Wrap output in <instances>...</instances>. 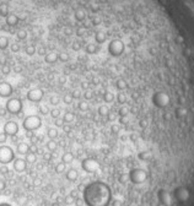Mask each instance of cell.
Wrapping results in <instances>:
<instances>
[{
  "instance_id": "30",
  "label": "cell",
  "mask_w": 194,
  "mask_h": 206,
  "mask_svg": "<svg viewBox=\"0 0 194 206\" xmlns=\"http://www.w3.org/2000/svg\"><path fill=\"white\" fill-rule=\"evenodd\" d=\"M111 206H123V201L119 199H114L111 201Z\"/></svg>"
},
{
  "instance_id": "23",
  "label": "cell",
  "mask_w": 194,
  "mask_h": 206,
  "mask_svg": "<svg viewBox=\"0 0 194 206\" xmlns=\"http://www.w3.org/2000/svg\"><path fill=\"white\" fill-rule=\"evenodd\" d=\"M89 108H90V106H89V103H87L86 101H81V102H79V109H80V111L86 112V111H89Z\"/></svg>"
},
{
  "instance_id": "25",
  "label": "cell",
  "mask_w": 194,
  "mask_h": 206,
  "mask_svg": "<svg viewBox=\"0 0 194 206\" xmlns=\"http://www.w3.org/2000/svg\"><path fill=\"white\" fill-rule=\"evenodd\" d=\"M49 113H51V115H52V118H54V119H58V118L60 117V111L57 109V108H55V109H52Z\"/></svg>"
},
{
  "instance_id": "19",
  "label": "cell",
  "mask_w": 194,
  "mask_h": 206,
  "mask_svg": "<svg viewBox=\"0 0 194 206\" xmlns=\"http://www.w3.org/2000/svg\"><path fill=\"white\" fill-rule=\"evenodd\" d=\"M47 148H48L49 152H54L55 150L58 148V142L55 141V140H49L47 142Z\"/></svg>"
},
{
  "instance_id": "14",
  "label": "cell",
  "mask_w": 194,
  "mask_h": 206,
  "mask_svg": "<svg viewBox=\"0 0 194 206\" xmlns=\"http://www.w3.org/2000/svg\"><path fill=\"white\" fill-rule=\"evenodd\" d=\"M114 100H117V96H114L113 92L108 91V90L103 92V101H105L106 103H112Z\"/></svg>"
},
{
  "instance_id": "32",
  "label": "cell",
  "mask_w": 194,
  "mask_h": 206,
  "mask_svg": "<svg viewBox=\"0 0 194 206\" xmlns=\"http://www.w3.org/2000/svg\"><path fill=\"white\" fill-rule=\"evenodd\" d=\"M74 200H75V199H74V198H72V196H71L70 194H69L68 196H65V199H64V201H65V204H67V205H70V204H72V202H74Z\"/></svg>"
},
{
  "instance_id": "27",
  "label": "cell",
  "mask_w": 194,
  "mask_h": 206,
  "mask_svg": "<svg viewBox=\"0 0 194 206\" xmlns=\"http://www.w3.org/2000/svg\"><path fill=\"white\" fill-rule=\"evenodd\" d=\"M49 102H51L53 106H57V104H59V102H60V98H59L58 96H52V97L49 98Z\"/></svg>"
},
{
  "instance_id": "24",
  "label": "cell",
  "mask_w": 194,
  "mask_h": 206,
  "mask_svg": "<svg viewBox=\"0 0 194 206\" xmlns=\"http://www.w3.org/2000/svg\"><path fill=\"white\" fill-rule=\"evenodd\" d=\"M72 96H71V93H67L65 96L63 97V102L65 103V104H71V102H72Z\"/></svg>"
},
{
  "instance_id": "5",
  "label": "cell",
  "mask_w": 194,
  "mask_h": 206,
  "mask_svg": "<svg viewBox=\"0 0 194 206\" xmlns=\"http://www.w3.org/2000/svg\"><path fill=\"white\" fill-rule=\"evenodd\" d=\"M5 108H6V111L9 113H11V114H18V113H21V111H22V102H21L20 98L12 97V98H10V100L6 102Z\"/></svg>"
},
{
  "instance_id": "20",
  "label": "cell",
  "mask_w": 194,
  "mask_h": 206,
  "mask_svg": "<svg viewBox=\"0 0 194 206\" xmlns=\"http://www.w3.org/2000/svg\"><path fill=\"white\" fill-rule=\"evenodd\" d=\"M47 135H48L49 140H55L58 138V130L54 129V128H49L47 131Z\"/></svg>"
},
{
  "instance_id": "18",
  "label": "cell",
  "mask_w": 194,
  "mask_h": 206,
  "mask_svg": "<svg viewBox=\"0 0 194 206\" xmlns=\"http://www.w3.org/2000/svg\"><path fill=\"white\" fill-rule=\"evenodd\" d=\"M26 162L27 163H34V162H37V156H36V154L34 152H29V154L26 155Z\"/></svg>"
},
{
  "instance_id": "9",
  "label": "cell",
  "mask_w": 194,
  "mask_h": 206,
  "mask_svg": "<svg viewBox=\"0 0 194 206\" xmlns=\"http://www.w3.org/2000/svg\"><path fill=\"white\" fill-rule=\"evenodd\" d=\"M12 92H14V88H12L10 82H7V81L0 82V97L7 98L12 95Z\"/></svg>"
},
{
  "instance_id": "38",
  "label": "cell",
  "mask_w": 194,
  "mask_h": 206,
  "mask_svg": "<svg viewBox=\"0 0 194 206\" xmlns=\"http://www.w3.org/2000/svg\"><path fill=\"white\" fill-rule=\"evenodd\" d=\"M6 188V184H5V182L3 181V179H0V191H3L4 189Z\"/></svg>"
},
{
  "instance_id": "34",
  "label": "cell",
  "mask_w": 194,
  "mask_h": 206,
  "mask_svg": "<svg viewBox=\"0 0 194 206\" xmlns=\"http://www.w3.org/2000/svg\"><path fill=\"white\" fill-rule=\"evenodd\" d=\"M43 158L45 161H51L52 159V152H45V154L43 155Z\"/></svg>"
},
{
  "instance_id": "12",
  "label": "cell",
  "mask_w": 194,
  "mask_h": 206,
  "mask_svg": "<svg viewBox=\"0 0 194 206\" xmlns=\"http://www.w3.org/2000/svg\"><path fill=\"white\" fill-rule=\"evenodd\" d=\"M78 178H79V172L76 171L75 168L68 169V172H67V179H68L69 182H75Z\"/></svg>"
},
{
  "instance_id": "36",
  "label": "cell",
  "mask_w": 194,
  "mask_h": 206,
  "mask_svg": "<svg viewBox=\"0 0 194 206\" xmlns=\"http://www.w3.org/2000/svg\"><path fill=\"white\" fill-rule=\"evenodd\" d=\"M55 125H57V127H59V128H63L64 122H63V120H60V119L58 118V119H55Z\"/></svg>"
},
{
  "instance_id": "17",
  "label": "cell",
  "mask_w": 194,
  "mask_h": 206,
  "mask_svg": "<svg viewBox=\"0 0 194 206\" xmlns=\"http://www.w3.org/2000/svg\"><path fill=\"white\" fill-rule=\"evenodd\" d=\"M74 119H75V114H74L72 112H67L65 114H64V118H63V122L67 123V124H70L74 122Z\"/></svg>"
},
{
  "instance_id": "29",
  "label": "cell",
  "mask_w": 194,
  "mask_h": 206,
  "mask_svg": "<svg viewBox=\"0 0 194 206\" xmlns=\"http://www.w3.org/2000/svg\"><path fill=\"white\" fill-rule=\"evenodd\" d=\"M71 96L74 100H80V97H81V91L80 90H74V91L71 92Z\"/></svg>"
},
{
  "instance_id": "42",
  "label": "cell",
  "mask_w": 194,
  "mask_h": 206,
  "mask_svg": "<svg viewBox=\"0 0 194 206\" xmlns=\"http://www.w3.org/2000/svg\"><path fill=\"white\" fill-rule=\"evenodd\" d=\"M0 206H11L10 204H6V202H3V204H0Z\"/></svg>"
},
{
  "instance_id": "7",
  "label": "cell",
  "mask_w": 194,
  "mask_h": 206,
  "mask_svg": "<svg viewBox=\"0 0 194 206\" xmlns=\"http://www.w3.org/2000/svg\"><path fill=\"white\" fill-rule=\"evenodd\" d=\"M43 96H44L43 90L36 87V88H32L27 92V100H29L30 102H33V103H38V102L42 101Z\"/></svg>"
},
{
  "instance_id": "37",
  "label": "cell",
  "mask_w": 194,
  "mask_h": 206,
  "mask_svg": "<svg viewBox=\"0 0 194 206\" xmlns=\"http://www.w3.org/2000/svg\"><path fill=\"white\" fill-rule=\"evenodd\" d=\"M0 172H1V174H7L9 169H7V167H5V165H3V167L0 168Z\"/></svg>"
},
{
  "instance_id": "11",
  "label": "cell",
  "mask_w": 194,
  "mask_h": 206,
  "mask_svg": "<svg viewBox=\"0 0 194 206\" xmlns=\"http://www.w3.org/2000/svg\"><path fill=\"white\" fill-rule=\"evenodd\" d=\"M174 196H176V199L178 201H186L188 199V190L184 189V188H178V189H176V191H174Z\"/></svg>"
},
{
  "instance_id": "22",
  "label": "cell",
  "mask_w": 194,
  "mask_h": 206,
  "mask_svg": "<svg viewBox=\"0 0 194 206\" xmlns=\"http://www.w3.org/2000/svg\"><path fill=\"white\" fill-rule=\"evenodd\" d=\"M67 171V165L64 162H59L57 166H55V172L57 173H63Z\"/></svg>"
},
{
  "instance_id": "35",
  "label": "cell",
  "mask_w": 194,
  "mask_h": 206,
  "mask_svg": "<svg viewBox=\"0 0 194 206\" xmlns=\"http://www.w3.org/2000/svg\"><path fill=\"white\" fill-rule=\"evenodd\" d=\"M61 129L64 130V132H70L71 131V127H70V125H67V124H64Z\"/></svg>"
},
{
  "instance_id": "13",
  "label": "cell",
  "mask_w": 194,
  "mask_h": 206,
  "mask_svg": "<svg viewBox=\"0 0 194 206\" xmlns=\"http://www.w3.org/2000/svg\"><path fill=\"white\" fill-rule=\"evenodd\" d=\"M17 154H20V155H27L30 152V146L26 144V142H20V144L17 145Z\"/></svg>"
},
{
  "instance_id": "43",
  "label": "cell",
  "mask_w": 194,
  "mask_h": 206,
  "mask_svg": "<svg viewBox=\"0 0 194 206\" xmlns=\"http://www.w3.org/2000/svg\"><path fill=\"white\" fill-rule=\"evenodd\" d=\"M52 206H60V205H59V204H58V202H54V204H53V205H52Z\"/></svg>"
},
{
  "instance_id": "6",
  "label": "cell",
  "mask_w": 194,
  "mask_h": 206,
  "mask_svg": "<svg viewBox=\"0 0 194 206\" xmlns=\"http://www.w3.org/2000/svg\"><path fill=\"white\" fill-rule=\"evenodd\" d=\"M81 168L84 169L86 173H95L101 168V165L94 158H85L81 162Z\"/></svg>"
},
{
  "instance_id": "33",
  "label": "cell",
  "mask_w": 194,
  "mask_h": 206,
  "mask_svg": "<svg viewBox=\"0 0 194 206\" xmlns=\"http://www.w3.org/2000/svg\"><path fill=\"white\" fill-rule=\"evenodd\" d=\"M90 86H91V84L87 82V81H82V82H81V88H82V90H85V91H86V90H89Z\"/></svg>"
},
{
  "instance_id": "15",
  "label": "cell",
  "mask_w": 194,
  "mask_h": 206,
  "mask_svg": "<svg viewBox=\"0 0 194 206\" xmlns=\"http://www.w3.org/2000/svg\"><path fill=\"white\" fill-rule=\"evenodd\" d=\"M74 161V155L71 152H64L63 156H61V162H64L65 165H69Z\"/></svg>"
},
{
  "instance_id": "39",
  "label": "cell",
  "mask_w": 194,
  "mask_h": 206,
  "mask_svg": "<svg viewBox=\"0 0 194 206\" xmlns=\"http://www.w3.org/2000/svg\"><path fill=\"white\" fill-rule=\"evenodd\" d=\"M41 183H42V181H41L40 178H36L34 181H33V184H34L36 186H40V185H41Z\"/></svg>"
},
{
  "instance_id": "8",
  "label": "cell",
  "mask_w": 194,
  "mask_h": 206,
  "mask_svg": "<svg viewBox=\"0 0 194 206\" xmlns=\"http://www.w3.org/2000/svg\"><path fill=\"white\" fill-rule=\"evenodd\" d=\"M4 132L7 136H16L18 132V124L16 122H6L4 125Z\"/></svg>"
},
{
  "instance_id": "40",
  "label": "cell",
  "mask_w": 194,
  "mask_h": 206,
  "mask_svg": "<svg viewBox=\"0 0 194 206\" xmlns=\"http://www.w3.org/2000/svg\"><path fill=\"white\" fill-rule=\"evenodd\" d=\"M70 195H71V196H72V198H74V199H75V200L78 199V191H76V190H71V193H70Z\"/></svg>"
},
{
  "instance_id": "10",
  "label": "cell",
  "mask_w": 194,
  "mask_h": 206,
  "mask_svg": "<svg viewBox=\"0 0 194 206\" xmlns=\"http://www.w3.org/2000/svg\"><path fill=\"white\" fill-rule=\"evenodd\" d=\"M12 162H14V169H15L16 172L22 173V172L26 171V168H27L26 159H23V158H15Z\"/></svg>"
},
{
  "instance_id": "3",
  "label": "cell",
  "mask_w": 194,
  "mask_h": 206,
  "mask_svg": "<svg viewBox=\"0 0 194 206\" xmlns=\"http://www.w3.org/2000/svg\"><path fill=\"white\" fill-rule=\"evenodd\" d=\"M41 125H42V119L38 115H29L22 122V127L26 131H34L40 129Z\"/></svg>"
},
{
  "instance_id": "21",
  "label": "cell",
  "mask_w": 194,
  "mask_h": 206,
  "mask_svg": "<svg viewBox=\"0 0 194 206\" xmlns=\"http://www.w3.org/2000/svg\"><path fill=\"white\" fill-rule=\"evenodd\" d=\"M122 127L123 125H121L119 123H114L111 125V132H113V134H119L122 131Z\"/></svg>"
},
{
  "instance_id": "28",
  "label": "cell",
  "mask_w": 194,
  "mask_h": 206,
  "mask_svg": "<svg viewBox=\"0 0 194 206\" xmlns=\"http://www.w3.org/2000/svg\"><path fill=\"white\" fill-rule=\"evenodd\" d=\"M49 112H51V111H49V108H48L47 106H41V107H40V113H41L42 115H47Z\"/></svg>"
},
{
  "instance_id": "31",
  "label": "cell",
  "mask_w": 194,
  "mask_h": 206,
  "mask_svg": "<svg viewBox=\"0 0 194 206\" xmlns=\"http://www.w3.org/2000/svg\"><path fill=\"white\" fill-rule=\"evenodd\" d=\"M7 141V135L3 131V132H0V144H4V142Z\"/></svg>"
},
{
  "instance_id": "4",
  "label": "cell",
  "mask_w": 194,
  "mask_h": 206,
  "mask_svg": "<svg viewBox=\"0 0 194 206\" xmlns=\"http://www.w3.org/2000/svg\"><path fill=\"white\" fill-rule=\"evenodd\" d=\"M15 159V154L10 146L3 145L0 146V163L1 165H9Z\"/></svg>"
},
{
  "instance_id": "16",
  "label": "cell",
  "mask_w": 194,
  "mask_h": 206,
  "mask_svg": "<svg viewBox=\"0 0 194 206\" xmlns=\"http://www.w3.org/2000/svg\"><path fill=\"white\" fill-rule=\"evenodd\" d=\"M109 112H111V111H109V108H108L107 104L100 106V107H98V111H97L98 115H101V117H107V114H108Z\"/></svg>"
},
{
  "instance_id": "41",
  "label": "cell",
  "mask_w": 194,
  "mask_h": 206,
  "mask_svg": "<svg viewBox=\"0 0 194 206\" xmlns=\"http://www.w3.org/2000/svg\"><path fill=\"white\" fill-rule=\"evenodd\" d=\"M27 138H33V131H27Z\"/></svg>"
},
{
  "instance_id": "1",
  "label": "cell",
  "mask_w": 194,
  "mask_h": 206,
  "mask_svg": "<svg viewBox=\"0 0 194 206\" xmlns=\"http://www.w3.org/2000/svg\"><path fill=\"white\" fill-rule=\"evenodd\" d=\"M112 200V190L105 182H91L82 190V201L87 206H108Z\"/></svg>"
},
{
  "instance_id": "2",
  "label": "cell",
  "mask_w": 194,
  "mask_h": 206,
  "mask_svg": "<svg viewBox=\"0 0 194 206\" xmlns=\"http://www.w3.org/2000/svg\"><path fill=\"white\" fill-rule=\"evenodd\" d=\"M128 175H129V182L135 184V185L143 184L144 182H146V179H147V172L145 171V169H141V168L132 169V171L128 173Z\"/></svg>"
},
{
  "instance_id": "26",
  "label": "cell",
  "mask_w": 194,
  "mask_h": 206,
  "mask_svg": "<svg viewBox=\"0 0 194 206\" xmlns=\"http://www.w3.org/2000/svg\"><path fill=\"white\" fill-rule=\"evenodd\" d=\"M84 97H85L86 101H90V100H92V98H94V92L90 91V90H86L85 93H84Z\"/></svg>"
}]
</instances>
